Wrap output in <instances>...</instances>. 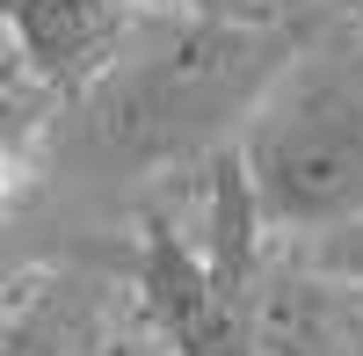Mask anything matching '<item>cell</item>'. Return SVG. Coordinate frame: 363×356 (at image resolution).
Returning a JSON list of instances; mask_svg holds the SVG:
<instances>
[{
    "label": "cell",
    "instance_id": "12",
    "mask_svg": "<svg viewBox=\"0 0 363 356\" xmlns=\"http://www.w3.org/2000/svg\"><path fill=\"white\" fill-rule=\"evenodd\" d=\"M356 29H363V15H356Z\"/></svg>",
    "mask_w": 363,
    "mask_h": 356
},
{
    "label": "cell",
    "instance_id": "5",
    "mask_svg": "<svg viewBox=\"0 0 363 356\" xmlns=\"http://www.w3.org/2000/svg\"><path fill=\"white\" fill-rule=\"evenodd\" d=\"M0 356H124L109 284L80 269L22 277L8 313H0Z\"/></svg>",
    "mask_w": 363,
    "mask_h": 356
},
{
    "label": "cell",
    "instance_id": "4",
    "mask_svg": "<svg viewBox=\"0 0 363 356\" xmlns=\"http://www.w3.org/2000/svg\"><path fill=\"white\" fill-rule=\"evenodd\" d=\"M255 342L262 356H363V291L298 240H269L255 277Z\"/></svg>",
    "mask_w": 363,
    "mask_h": 356
},
{
    "label": "cell",
    "instance_id": "8",
    "mask_svg": "<svg viewBox=\"0 0 363 356\" xmlns=\"http://www.w3.org/2000/svg\"><path fill=\"white\" fill-rule=\"evenodd\" d=\"M313 262H327V269H342L356 291H363V218H349V226H335V233H320V240H298Z\"/></svg>",
    "mask_w": 363,
    "mask_h": 356
},
{
    "label": "cell",
    "instance_id": "7",
    "mask_svg": "<svg viewBox=\"0 0 363 356\" xmlns=\"http://www.w3.org/2000/svg\"><path fill=\"white\" fill-rule=\"evenodd\" d=\"M255 15L291 22L298 37H320V29H356L363 0H255Z\"/></svg>",
    "mask_w": 363,
    "mask_h": 356
},
{
    "label": "cell",
    "instance_id": "3",
    "mask_svg": "<svg viewBox=\"0 0 363 356\" xmlns=\"http://www.w3.org/2000/svg\"><path fill=\"white\" fill-rule=\"evenodd\" d=\"M153 8L160 0H0V37H8L22 80L51 87L73 109L131 51Z\"/></svg>",
    "mask_w": 363,
    "mask_h": 356
},
{
    "label": "cell",
    "instance_id": "10",
    "mask_svg": "<svg viewBox=\"0 0 363 356\" xmlns=\"http://www.w3.org/2000/svg\"><path fill=\"white\" fill-rule=\"evenodd\" d=\"M22 66H15V51H8V37H0V80H15Z\"/></svg>",
    "mask_w": 363,
    "mask_h": 356
},
{
    "label": "cell",
    "instance_id": "9",
    "mask_svg": "<svg viewBox=\"0 0 363 356\" xmlns=\"http://www.w3.org/2000/svg\"><path fill=\"white\" fill-rule=\"evenodd\" d=\"M182 8H203V15H255V0H182Z\"/></svg>",
    "mask_w": 363,
    "mask_h": 356
},
{
    "label": "cell",
    "instance_id": "1",
    "mask_svg": "<svg viewBox=\"0 0 363 356\" xmlns=\"http://www.w3.org/2000/svg\"><path fill=\"white\" fill-rule=\"evenodd\" d=\"M306 51L291 22L269 15H203L160 0L131 51L73 102L80 145L102 167L167 174L189 160H218L240 145L262 95L284 80V66Z\"/></svg>",
    "mask_w": 363,
    "mask_h": 356
},
{
    "label": "cell",
    "instance_id": "11",
    "mask_svg": "<svg viewBox=\"0 0 363 356\" xmlns=\"http://www.w3.org/2000/svg\"><path fill=\"white\" fill-rule=\"evenodd\" d=\"M8 299H15V284H0V313H8Z\"/></svg>",
    "mask_w": 363,
    "mask_h": 356
},
{
    "label": "cell",
    "instance_id": "6",
    "mask_svg": "<svg viewBox=\"0 0 363 356\" xmlns=\"http://www.w3.org/2000/svg\"><path fill=\"white\" fill-rule=\"evenodd\" d=\"M58 102L51 87L37 80H0V218L15 211V204L37 189V174H44V153H51V138H58Z\"/></svg>",
    "mask_w": 363,
    "mask_h": 356
},
{
    "label": "cell",
    "instance_id": "2",
    "mask_svg": "<svg viewBox=\"0 0 363 356\" xmlns=\"http://www.w3.org/2000/svg\"><path fill=\"white\" fill-rule=\"evenodd\" d=\"M269 240H320L363 218V29H320L240 131Z\"/></svg>",
    "mask_w": 363,
    "mask_h": 356
}]
</instances>
